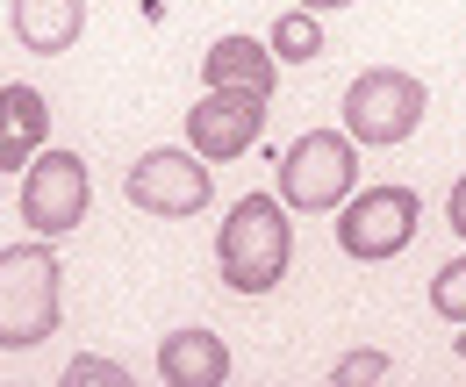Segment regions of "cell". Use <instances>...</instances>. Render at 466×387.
<instances>
[{"label":"cell","instance_id":"cell-1","mask_svg":"<svg viewBox=\"0 0 466 387\" xmlns=\"http://www.w3.org/2000/svg\"><path fill=\"white\" fill-rule=\"evenodd\" d=\"M288 259H294V229H288V201L280 194H244L223 229H216V273L230 294H273L288 280Z\"/></svg>","mask_w":466,"mask_h":387},{"label":"cell","instance_id":"cell-2","mask_svg":"<svg viewBox=\"0 0 466 387\" xmlns=\"http://www.w3.org/2000/svg\"><path fill=\"white\" fill-rule=\"evenodd\" d=\"M58 287H65V266L51 251V237H29V244L0 251V351H36V344L58 337L65 323Z\"/></svg>","mask_w":466,"mask_h":387},{"label":"cell","instance_id":"cell-3","mask_svg":"<svg viewBox=\"0 0 466 387\" xmlns=\"http://www.w3.org/2000/svg\"><path fill=\"white\" fill-rule=\"evenodd\" d=\"M359 179V137L351 129H301L280 151V201L294 216H330L351 201Z\"/></svg>","mask_w":466,"mask_h":387},{"label":"cell","instance_id":"cell-4","mask_svg":"<svg viewBox=\"0 0 466 387\" xmlns=\"http://www.w3.org/2000/svg\"><path fill=\"white\" fill-rule=\"evenodd\" d=\"M423 108H431V87L416 72H402V65H373V72H359L345 87V129L359 144H373V151L409 144Z\"/></svg>","mask_w":466,"mask_h":387},{"label":"cell","instance_id":"cell-5","mask_svg":"<svg viewBox=\"0 0 466 387\" xmlns=\"http://www.w3.org/2000/svg\"><path fill=\"white\" fill-rule=\"evenodd\" d=\"M122 194H129V209H144L158 222H187L216 201V179H208V158L194 144H158V151H144L129 166Z\"/></svg>","mask_w":466,"mask_h":387},{"label":"cell","instance_id":"cell-6","mask_svg":"<svg viewBox=\"0 0 466 387\" xmlns=\"http://www.w3.org/2000/svg\"><path fill=\"white\" fill-rule=\"evenodd\" d=\"M86 201H94V179H86L79 151L44 144L22 166V222H29V237H72L86 222Z\"/></svg>","mask_w":466,"mask_h":387},{"label":"cell","instance_id":"cell-7","mask_svg":"<svg viewBox=\"0 0 466 387\" xmlns=\"http://www.w3.org/2000/svg\"><path fill=\"white\" fill-rule=\"evenodd\" d=\"M416 222H423V201L409 187H366L338 209V251H351L359 266H380L416 244Z\"/></svg>","mask_w":466,"mask_h":387},{"label":"cell","instance_id":"cell-8","mask_svg":"<svg viewBox=\"0 0 466 387\" xmlns=\"http://www.w3.org/2000/svg\"><path fill=\"white\" fill-rule=\"evenodd\" d=\"M258 137H266V94H244V87H208V94L187 108V144H194L208 166L244 158Z\"/></svg>","mask_w":466,"mask_h":387},{"label":"cell","instance_id":"cell-9","mask_svg":"<svg viewBox=\"0 0 466 387\" xmlns=\"http://www.w3.org/2000/svg\"><path fill=\"white\" fill-rule=\"evenodd\" d=\"M158 381L166 387H223L230 381V344L216 331H201V323L166 331V344H158Z\"/></svg>","mask_w":466,"mask_h":387},{"label":"cell","instance_id":"cell-10","mask_svg":"<svg viewBox=\"0 0 466 387\" xmlns=\"http://www.w3.org/2000/svg\"><path fill=\"white\" fill-rule=\"evenodd\" d=\"M201 79H208V87H244V94H266V101H273V87H280V57H273V44H258V36L230 29V36L208 44Z\"/></svg>","mask_w":466,"mask_h":387},{"label":"cell","instance_id":"cell-11","mask_svg":"<svg viewBox=\"0 0 466 387\" xmlns=\"http://www.w3.org/2000/svg\"><path fill=\"white\" fill-rule=\"evenodd\" d=\"M7 22H15V44L29 57H65L86 36V0H15Z\"/></svg>","mask_w":466,"mask_h":387},{"label":"cell","instance_id":"cell-12","mask_svg":"<svg viewBox=\"0 0 466 387\" xmlns=\"http://www.w3.org/2000/svg\"><path fill=\"white\" fill-rule=\"evenodd\" d=\"M44 137H51V108H44V94L36 87H0V172H22L36 151H44Z\"/></svg>","mask_w":466,"mask_h":387},{"label":"cell","instance_id":"cell-13","mask_svg":"<svg viewBox=\"0 0 466 387\" xmlns=\"http://www.w3.org/2000/svg\"><path fill=\"white\" fill-rule=\"evenodd\" d=\"M273 57H288V65L323 57V22H316V7H301V0H294V15L273 22Z\"/></svg>","mask_w":466,"mask_h":387},{"label":"cell","instance_id":"cell-14","mask_svg":"<svg viewBox=\"0 0 466 387\" xmlns=\"http://www.w3.org/2000/svg\"><path fill=\"white\" fill-rule=\"evenodd\" d=\"M431 309H438L445 323H466V251L431 273Z\"/></svg>","mask_w":466,"mask_h":387},{"label":"cell","instance_id":"cell-15","mask_svg":"<svg viewBox=\"0 0 466 387\" xmlns=\"http://www.w3.org/2000/svg\"><path fill=\"white\" fill-rule=\"evenodd\" d=\"M58 387H129V373H122L116 359H101V351H86V359H72L58 373Z\"/></svg>","mask_w":466,"mask_h":387},{"label":"cell","instance_id":"cell-16","mask_svg":"<svg viewBox=\"0 0 466 387\" xmlns=\"http://www.w3.org/2000/svg\"><path fill=\"white\" fill-rule=\"evenodd\" d=\"M359 381H388V351H345L330 366V387H359Z\"/></svg>","mask_w":466,"mask_h":387},{"label":"cell","instance_id":"cell-17","mask_svg":"<svg viewBox=\"0 0 466 387\" xmlns=\"http://www.w3.org/2000/svg\"><path fill=\"white\" fill-rule=\"evenodd\" d=\"M445 216H452V237L466 244V172H460V187H452V201H445Z\"/></svg>","mask_w":466,"mask_h":387},{"label":"cell","instance_id":"cell-18","mask_svg":"<svg viewBox=\"0 0 466 387\" xmlns=\"http://www.w3.org/2000/svg\"><path fill=\"white\" fill-rule=\"evenodd\" d=\"M301 7H316V15H330V7H359V0H301Z\"/></svg>","mask_w":466,"mask_h":387},{"label":"cell","instance_id":"cell-19","mask_svg":"<svg viewBox=\"0 0 466 387\" xmlns=\"http://www.w3.org/2000/svg\"><path fill=\"white\" fill-rule=\"evenodd\" d=\"M460 366H466V323H460Z\"/></svg>","mask_w":466,"mask_h":387}]
</instances>
